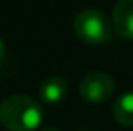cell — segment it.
Wrapping results in <instances>:
<instances>
[{"label":"cell","instance_id":"cell-1","mask_svg":"<svg viewBox=\"0 0 133 131\" xmlns=\"http://www.w3.org/2000/svg\"><path fill=\"white\" fill-rule=\"evenodd\" d=\"M42 119V106L29 96L14 94L0 103V123L9 131H36Z\"/></svg>","mask_w":133,"mask_h":131},{"label":"cell","instance_id":"cell-2","mask_svg":"<svg viewBox=\"0 0 133 131\" xmlns=\"http://www.w3.org/2000/svg\"><path fill=\"white\" fill-rule=\"evenodd\" d=\"M74 30L81 40L91 46H99L110 40L113 25L106 13L98 9H84L74 17Z\"/></svg>","mask_w":133,"mask_h":131},{"label":"cell","instance_id":"cell-3","mask_svg":"<svg viewBox=\"0 0 133 131\" xmlns=\"http://www.w3.org/2000/svg\"><path fill=\"white\" fill-rule=\"evenodd\" d=\"M115 92V79L110 74L101 71H93L83 77L79 84V96L84 101L98 104L104 103Z\"/></svg>","mask_w":133,"mask_h":131},{"label":"cell","instance_id":"cell-4","mask_svg":"<svg viewBox=\"0 0 133 131\" xmlns=\"http://www.w3.org/2000/svg\"><path fill=\"white\" fill-rule=\"evenodd\" d=\"M113 29L120 37L133 39V0H118L115 3Z\"/></svg>","mask_w":133,"mask_h":131},{"label":"cell","instance_id":"cell-5","mask_svg":"<svg viewBox=\"0 0 133 131\" xmlns=\"http://www.w3.org/2000/svg\"><path fill=\"white\" fill-rule=\"evenodd\" d=\"M39 94L44 103L47 104H57L68 94V82L59 76H51L41 84Z\"/></svg>","mask_w":133,"mask_h":131},{"label":"cell","instance_id":"cell-6","mask_svg":"<svg viewBox=\"0 0 133 131\" xmlns=\"http://www.w3.org/2000/svg\"><path fill=\"white\" fill-rule=\"evenodd\" d=\"M113 114L120 125L133 126V91L125 92L115 101L113 104Z\"/></svg>","mask_w":133,"mask_h":131},{"label":"cell","instance_id":"cell-7","mask_svg":"<svg viewBox=\"0 0 133 131\" xmlns=\"http://www.w3.org/2000/svg\"><path fill=\"white\" fill-rule=\"evenodd\" d=\"M3 56H5V44H3V39L0 37V61L3 59Z\"/></svg>","mask_w":133,"mask_h":131},{"label":"cell","instance_id":"cell-8","mask_svg":"<svg viewBox=\"0 0 133 131\" xmlns=\"http://www.w3.org/2000/svg\"><path fill=\"white\" fill-rule=\"evenodd\" d=\"M41 131H59L57 128H52V126H47V128H42Z\"/></svg>","mask_w":133,"mask_h":131},{"label":"cell","instance_id":"cell-9","mask_svg":"<svg viewBox=\"0 0 133 131\" xmlns=\"http://www.w3.org/2000/svg\"><path fill=\"white\" fill-rule=\"evenodd\" d=\"M86 131H89V129H86Z\"/></svg>","mask_w":133,"mask_h":131}]
</instances>
